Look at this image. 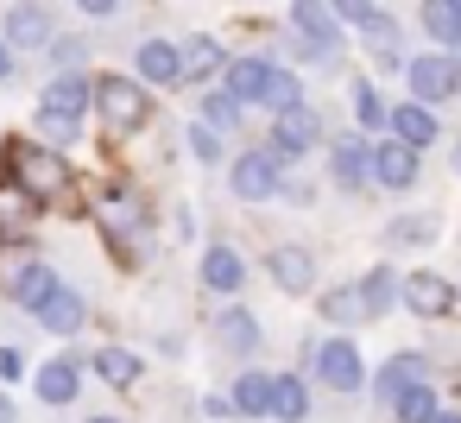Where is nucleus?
<instances>
[{
    "instance_id": "1",
    "label": "nucleus",
    "mask_w": 461,
    "mask_h": 423,
    "mask_svg": "<svg viewBox=\"0 0 461 423\" xmlns=\"http://www.w3.org/2000/svg\"><path fill=\"white\" fill-rule=\"evenodd\" d=\"M89 102H95V83H89V76H77V70L51 76V83L39 89V127H45V140L70 146V140L83 133V114H89Z\"/></svg>"
},
{
    "instance_id": "2",
    "label": "nucleus",
    "mask_w": 461,
    "mask_h": 423,
    "mask_svg": "<svg viewBox=\"0 0 461 423\" xmlns=\"http://www.w3.org/2000/svg\"><path fill=\"white\" fill-rule=\"evenodd\" d=\"M291 51L310 64H335L341 58V14L322 7V0H291Z\"/></svg>"
},
{
    "instance_id": "3",
    "label": "nucleus",
    "mask_w": 461,
    "mask_h": 423,
    "mask_svg": "<svg viewBox=\"0 0 461 423\" xmlns=\"http://www.w3.org/2000/svg\"><path fill=\"white\" fill-rule=\"evenodd\" d=\"M228 184H234V196H240V202H272V196L285 190V152H278V146L240 152V158H234V171H228Z\"/></svg>"
},
{
    "instance_id": "4",
    "label": "nucleus",
    "mask_w": 461,
    "mask_h": 423,
    "mask_svg": "<svg viewBox=\"0 0 461 423\" xmlns=\"http://www.w3.org/2000/svg\"><path fill=\"white\" fill-rule=\"evenodd\" d=\"M310 366H316V379H322L329 392H360V385H366V360H360V347H354L348 335L316 341V347H310Z\"/></svg>"
},
{
    "instance_id": "5",
    "label": "nucleus",
    "mask_w": 461,
    "mask_h": 423,
    "mask_svg": "<svg viewBox=\"0 0 461 423\" xmlns=\"http://www.w3.org/2000/svg\"><path fill=\"white\" fill-rule=\"evenodd\" d=\"M404 76H411V95L436 108V102H448V95L461 89V58L429 51V58H411V64H404Z\"/></svg>"
},
{
    "instance_id": "6",
    "label": "nucleus",
    "mask_w": 461,
    "mask_h": 423,
    "mask_svg": "<svg viewBox=\"0 0 461 423\" xmlns=\"http://www.w3.org/2000/svg\"><path fill=\"white\" fill-rule=\"evenodd\" d=\"M7 45L14 51H51L58 45V20L45 0H20V7H7Z\"/></svg>"
},
{
    "instance_id": "7",
    "label": "nucleus",
    "mask_w": 461,
    "mask_h": 423,
    "mask_svg": "<svg viewBox=\"0 0 461 423\" xmlns=\"http://www.w3.org/2000/svg\"><path fill=\"white\" fill-rule=\"evenodd\" d=\"M95 108H102L114 127H140V121L152 114V102L140 95L133 76H95Z\"/></svg>"
},
{
    "instance_id": "8",
    "label": "nucleus",
    "mask_w": 461,
    "mask_h": 423,
    "mask_svg": "<svg viewBox=\"0 0 461 423\" xmlns=\"http://www.w3.org/2000/svg\"><path fill=\"white\" fill-rule=\"evenodd\" d=\"M32 392H39V404H51V410L77 404V392H83V360H70V354H58V360H39V373H32Z\"/></svg>"
},
{
    "instance_id": "9",
    "label": "nucleus",
    "mask_w": 461,
    "mask_h": 423,
    "mask_svg": "<svg viewBox=\"0 0 461 423\" xmlns=\"http://www.w3.org/2000/svg\"><path fill=\"white\" fill-rule=\"evenodd\" d=\"M373 184H379V190H411V184H417V146L398 140V133L379 140V146H373Z\"/></svg>"
},
{
    "instance_id": "10",
    "label": "nucleus",
    "mask_w": 461,
    "mask_h": 423,
    "mask_svg": "<svg viewBox=\"0 0 461 423\" xmlns=\"http://www.w3.org/2000/svg\"><path fill=\"white\" fill-rule=\"evenodd\" d=\"M329 177H335L341 190L373 184V146H366L360 133H341V140H335V152H329Z\"/></svg>"
},
{
    "instance_id": "11",
    "label": "nucleus",
    "mask_w": 461,
    "mask_h": 423,
    "mask_svg": "<svg viewBox=\"0 0 461 423\" xmlns=\"http://www.w3.org/2000/svg\"><path fill=\"white\" fill-rule=\"evenodd\" d=\"M316 140H322V121H316L310 108H285V114H272V146H278L285 158H303Z\"/></svg>"
},
{
    "instance_id": "12",
    "label": "nucleus",
    "mask_w": 461,
    "mask_h": 423,
    "mask_svg": "<svg viewBox=\"0 0 461 423\" xmlns=\"http://www.w3.org/2000/svg\"><path fill=\"white\" fill-rule=\"evenodd\" d=\"M266 272H272V284H278L285 297H303V291H316V259H310L303 247H272Z\"/></svg>"
},
{
    "instance_id": "13",
    "label": "nucleus",
    "mask_w": 461,
    "mask_h": 423,
    "mask_svg": "<svg viewBox=\"0 0 461 423\" xmlns=\"http://www.w3.org/2000/svg\"><path fill=\"white\" fill-rule=\"evenodd\" d=\"M404 310L411 316H448L455 310V284L442 272H411L404 278Z\"/></svg>"
},
{
    "instance_id": "14",
    "label": "nucleus",
    "mask_w": 461,
    "mask_h": 423,
    "mask_svg": "<svg viewBox=\"0 0 461 423\" xmlns=\"http://www.w3.org/2000/svg\"><path fill=\"white\" fill-rule=\"evenodd\" d=\"M423 373H429V366H423V354H392V360L373 373V398L392 410V404H398L411 385H423Z\"/></svg>"
},
{
    "instance_id": "15",
    "label": "nucleus",
    "mask_w": 461,
    "mask_h": 423,
    "mask_svg": "<svg viewBox=\"0 0 461 423\" xmlns=\"http://www.w3.org/2000/svg\"><path fill=\"white\" fill-rule=\"evenodd\" d=\"M133 58H140V76H146V83H158V89L184 83V45H171V39H146Z\"/></svg>"
},
{
    "instance_id": "16",
    "label": "nucleus",
    "mask_w": 461,
    "mask_h": 423,
    "mask_svg": "<svg viewBox=\"0 0 461 423\" xmlns=\"http://www.w3.org/2000/svg\"><path fill=\"white\" fill-rule=\"evenodd\" d=\"M266 83H272V64H266V58H228V70H221V89L240 95L247 108L266 102Z\"/></svg>"
},
{
    "instance_id": "17",
    "label": "nucleus",
    "mask_w": 461,
    "mask_h": 423,
    "mask_svg": "<svg viewBox=\"0 0 461 423\" xmlns=\"http://www.w3.org/2000/svg\"><path fill=\"white\" fill-rule=\"evenodd\" d=\"M240 284H247V259H240L234 247H209V253H203V291L240 297Z\"/></svg>"
},
{
    "instance_id": "18",
    "label": "nucleus",
    "mask_w": 461,
    "mask_h": 423,
    "mask_svg": "<svg viewBox=\"0 0 461 423\" xmlns=\"http://www.w3.org/2000/svg\"><path fill=\"white\" fill-rule=\"evenodd\" d=\"M32 322H39V328H51V335H77V328L89 322V297H83V291H70V284H58V291H51V303H45Z\"/></svg>"
},
{
    "instance_id": "19",
    "label": "nucleus",
    "mask_w": 461,
    "mask_h": 423,
    "mask_svg": "<svg viewBox=\"0 0 461 423\" xmlns=\"http://www.w3.org/2000/svg\"><path fill=\"white\" fill-rule=\"evenodd\" d=\"M51 291H58L51 259H26V266H20V278H14V303H20L26 316H39V310L51 303Z\"/></svg>"
},
{
    "instance_id": "20",
    "label": "nucleus",
    "mask_w": 461,
    "mask_h": 423,
    "mask_svg": "<svg viewBox=\"0 0 461 423\" xmlns=\"http://www.w3.org/2000/svg\"><path fill=\"white\" fill-rule=\"evenodd\" d=\"M39 190L32 184H0V234H26L39 221Z\"/></svg>"
},
{
    "instance_id": "21",
    "label": "nucleus",
    "mask_w": 461,
    "mask_h": 423,
    "mask_svg": "<svg viewBox=\"0 0 461 423\" xmlns=\"http://www.w3.org/2000/svg\"><path fill=\"white\" fill-rule=\"evenodd\" d=\"M392 133H398V140H411V146H417V152H423V146H429V140H436V133H442V127H436V108H429V102H417V95H411V102H404V108H392Z\"/></svg>"
},
{
    "instance_id": "22",
    "label": "nucleus",
    "mask_w": 461,
    "mask_h": 423,
    "mask_svg": "<svg viewBox=\"0 0 461 423\" xmlns=\"http://www.w3.org/2000/svg\"><path fill=\"white\" fill-rule=\"evenodd\" d=\"M316 316H322V322H335V328H354V322H366L373 310H366V297H360V284H335V291H322V303H316Z\"/></svg>"
},
{
    "instance_id": "23",
    "label": "nucleus",
    "mask_w": 461,
    "mask_h": 423,
    "mask_svg": "<svg viewBox=\"0 0 461 423\" xmlns=\"http://www.w3.org/2000/svg\"><path fill=\"white\" fill-rule=\"evenodd\" d=\"M215 341H221L228 354H240V360H247V354L259 347V322H253L247 310H215Z\"/></svg>"
},
{
    "instance_id": "24",
    "label": "nucleus",
    "mask_w": 461,
    "mask_h": 423,
    "mask_svg": "<svg viewBox=\"0 0 461 423\" xmlns=\"http://www.w3.org/2000/svg\"><path fill=\"white\" fill-rule=\"evenodd\" d=\"M360 39H366V51H373V64H379V70H398V64H404V51H398V20L373 14V20L360 26Z\"/></svg>"
},
{
    "instance_id": "25",
    "label": "nucleus",
    "mask_w": 461,
    "mask_h": 423,
    "mask_svg": "<svg viewBox=\"0 0 461 423\" xmlns=\"http://www.w3.org/2000/svg\"><path fill=\"white\" fill-rule=\"evenodd\" d=\"M228 398H234L240 417H272V373H253V366H247V373L234 379Z\"/></svg>"
},
{
    "instance_id": "26",
    "label": "nucleus",
    "mask_w": 461,
    "mask_h": 423,
    "mask_svg": "<svg viewBox=\"0 0 461 423\" xmlns=\"http://www.w3.org/2000/svg\"><path fill=\"white\" fill-rule=\"evenodd\" d=\"M272 417H278V423H303V417H310V385H303L297 373H278V379H272Z\"/></svg>"
},
{
    "instance_id": "27",
    "label": "nucleus",
    "mask_w": 461,
    "mask_h": 423,
    "mask_svg": "<svg viewBox=\"0 0 461 423\" xmlns=\"http://www.w3.org/2000/svg\"><path fill=\"white\" fill-rule=\"evenodd\" d=\"M89 366H95L108 385H121V392L140 385V354H133V347H102V354H89Z\"/></svg>"
},
{
    "instance_id": "28",
    "label": "nucleus",
    "mask_w": 461,
    "mask_h": 423,
    "mask_svg": "<svg viewBox=\"0 0 461 423\" xmlns=\"http://www.w3.org/2000/svg\"><path fill=\"white\" fill-rule=\"evenodd\" d=\"M423 32L442 45V51H461V14L448 0H423Z\"/></svg>"
},
{
    "instance_id": "29",
    "label": "nucleus",
    "mask_w": 461,
    "mask_h": 423,
    "mask_svg": "<svg viewBox=\"0 0 461 423\" xmlns=\"http://www.w3.org/2000/svg\"><path fill=\"white\" fill-rule=\"evenodd\" d=\"M215 70H228V58H221V45H215L209 32H196V39L184 45V76L203 83V76H215Z\"/></svg>"
},
{
    "instance_id": "30",
    "label": "nucleus",
    "mask_w": 461,
    "mask_h": 423,
    "mask_svg": "<svg viewBox=\"0 0 461 423\" xmlns=\"http://www.w3.org/2000/svg\"><path fill=\"white\" fill-rule=\"evenodd\" d=\"M360 297H366V310H373V316H385V310L404 297V278H392V266H373V272L360 278Z\"/></svg>"
},
{
    "instance_id": "31",
    "label": "nucleus",
    "mask_w": 461,
    "mask_h": 423,
    "mask_svg": "<svg viewBox=\"0 0 461 423\" xmlns=\"http://www.w3.org/2000/svg\"><path fill=\"white\" fill-rule=\"evenodd\" d=\"M196 108H203V121H209L215 133H234V127H240V114H247V102H240V95H228V89H215V95H203Z\"/></svg>"
},
{
    "instance_id": "32",
    "label": "nucleus",
    "mask_w": 461,
    "mask_h": 423,
    "mask_svg": "<svg viewBox=\"0 0 461 423\" xmlns=\"http://www.w3.org/2000/svg\"><path fill=\"white\" fill-rule=\"evenodd\" d=\"M20 177L45 196V190H58V184H64V165H58V152H20Z\"/></svg>"
},
{
    "instance_id": "33",
    "label": "nucleus",
    "mask_w": 461,
    "mask_h": 423,
    "mask_svg": "<svg viewBox=\"0 0 461 423\" xmlns=\"http://www.w3.org/2000/svg\"><path fill=\"white\" fill-rule=\"evenodd\" d=\"M354 121H360L366 133H379V127H392V108L379 102V89H373V83H354Z\"/></svg>"
},
{
    "instance_id": "34",
    "label": "nucleus",
    "mask_w": 461,
    "mask_h": 423,
    "mask_svg": "<svg viewBox=\"0 0 461 423\" xmlns=\"http://www.w3.org/2000/svg\"><path fill=\"white\" fill-rule=\"evenodd\" d=\"M436 410H442V404H436V392H429V379H423V385H411V392H404V398L392 404V417H398V423H429Z\"/></svg>"
},
{
    "instance_id": "35",
    "label": "nucleus",
    "mask_w": 461,
    "mask_h": 423,
    "mask_svg": "<svg viewBox=\"0 0 461 423\" xmlns=\"http://www.w3.org/2000/svg\"><path fill=\"white\" fill-rule=\"evenodd\" d=\"M259 108H272V114H285V108H303V83L291 76V70H272V83H266V102Z\"/></svg>"
},
{
    "instance_id": "36",
    "label": "nucleus",
    "mask_w": 461,
    "mask_h": 423,
    "mask_svg": "<svg viewBox=\"0 0 461 423\" xmlns=\"http://www.w3.org/2000/svg\"><path fill=\"white\" fill-rule=\"evenodd\" d=\"M190 158L196 165H221V140H215V127L203 121V127H190Z\"/></svg>"
},
{
    "instance_id": "37",
    "label": "nucleus",
    "mask_w": 461,
    "mask_h": 423,
    "mask_svg": "<svg viewBox=\"0 0 461 423\" xmlns=\"http://www.w3.org/2000/svg\"><path fill=\"white\" fill-rule=\"evenodd\" d=\"M436 234V215H411V221H392V240H429Z\"/></svg>"
},
{
    "instance_id": "38",
    "label": "nucleus",
    "mask_w": 461,
    "mask_h": 423,
    "mask_svg": "<svg viewBox=\"0 0 461 423\" xmlns=\"http://www.w3.org/2000/svg\"><path fill=\"white\" fill-rule=\"evenodd\" d=\"M329 7L341 14V26H366V20L379 14V7H373V0H329Z\"/></svg>"
},
{
    "instance_id": "39",
    "label": "nucleus",
    "mask_w": 461,
    "mask_h": 423,
    "mask_svg": "<svg viewBox=\"0 0 461 423\" xmlns=\"http://www.w3.org/2000/svg\"><path fill=\"white\" fill-rule=\"evenodd\" d=\"M51 64L77 70V64H83V39H58V45H51Z\"/></svg>"
},
{
    "instance_id": "40",
    "label": "nucleus",
    "mask_w": 461,
    "mask_h": 423,
    "mask_svg": "<svg viewBox=\"0 0 461 423\" xmlns=\"http://www.w3.org/2000/svg\"><path fill=\"white\" fill-rule=\"evenodd\" d=\"M0 379H26V354L20 347H0Z\"/></svg>"
},
{
    "instance_id": "41",
    "label": "nucleus",
    "mask_w": 461,
    "mask_h": 423,
    "mask_svg": "<svg viewBox=\"0 0 461 423\" xmlns=\"http://www.w3.org/2000/svg\"><path fill=\"white\" fill-rule=\"evenodd\" d=\"M77 7H83V14H89V20H108V14H114V7H121V0H77Z\"/></svg>"
},
{
    "instance_id": "42",
    "label": "nucleus",
    "mask_w": 461,
    "mask_h": 423,
    "mask_svg": "<svg viewBox=\"0 0 461 423\" xmlns=\"http://www.w3.org/2000/svg\"><path fill=\"white\" fill-rule=\"evenodd\" d=\"M0 83H14V45H7V32H0Z\"/></svg>"
},
{
    "instance_id": "43",
    "label": "nucleus",
    "mask_w": 461,
    "mask_h": 423,
    "mask_svg": "<svg viewBox=\"0 0 461 423\" xmlns=\"http://www.w3.org/2000/svg\"><path fill=\"white\" fill-rule=\"evenodd\" d=\"M0 423H14V398L7 392H0Z\"/></svg>"
},
{
    "instance_id": "44",
    "label": "nucleus",
    "mask_w": 461,
    "mask_h": 423,
    "mask_svg": "<svg viewBox=\"0 0 461 423\" xmlns=\"http://www.w3.org/2000/svg\"><path fill=\"white\" fill-rule=\"evenodd\" d=\"M429 423H461V410H436V417H429Z\"/></svg>"
},
{
    "instance_id": "45",
    "label": "nucleus",
    "mask_w": 461,
    "mask_h": 423,
    "mask_svg": "<svg viewBox=\"0 0 461 423\" xmlns=\"http://www.w3.org/2000/svg\"><path fill=\"white\" fill-rule=\"evenodd\" d=\"M455 177H461V140H455Z\"/></svg>"
},
{
    "instance_id": "46",
    "label": "nucleus",
    "mask_w": 461,
    "mask_h": 423,
    "mask_svg": "<svg viewBox=\"0 0 461 423\" xmlns=\"http://www.w3.org/2000/svg\"><path fill=\"white\" fill-rule=\"evenodd\" d=\"M89 423H121V417H89Z\"/></svg>"
},
{
    "instance_id": "47",
    "label": "nucleus",
    "mask_w": 461,
    "mask_h": 423,
    "mask_svg": "<svg viewBox=\"0 0 461 423\" xmlns=\"http://www.w3.org/2000/svg\"><path fill=\"white\" fill-rule=\"evenodd\" d=\"M448 7H455V14H461V0H448Z\"/></svg>"
}]
</instances>
